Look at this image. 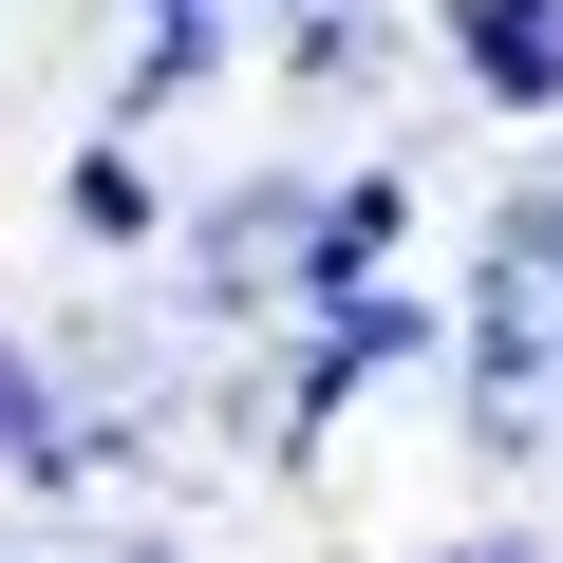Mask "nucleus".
I'll return each mask as SVG.
<instances>
[{"instance_id":"nucleus-2","label":"nucleus","mask_w":563,"mask_h":563,"mask_svg":"<svg viewBox=\"0 0 563 563\" xmlns=\"http://www.w3.org/2000/svg\"><path fill=\"white\" fill-rule=\"evenodd\" d=\"M38 451H57V395H38L20 357H0V470H38Z\"/></svg>"},{"instance_id":"nucleus-3","label":"nucleus","mask_w":563,"mask_h":563,"mask_svg":"<svg viewBox=\"0 0 563 563\" xmlns=\"http://www.w3.org/2000/svg\"><path fill=\"white\" fill-rule=\"evenodd\" d=\"M432 563H544V544H432Z\"/></svg>"},{"instance_id":"nucleus-1","label":"nucleus","mask_w":563,"mask_h":563,"mask_svg":"<svg viewBox=\"0 0 563 563\" xmlns=\"http://www.w3.org/2000/svg\"><path fill=\"white\" fill-rule=\"evenodd\" d=\"M470 95H507V113H563V0H470Z\"/></svg>"}]
</instances>
